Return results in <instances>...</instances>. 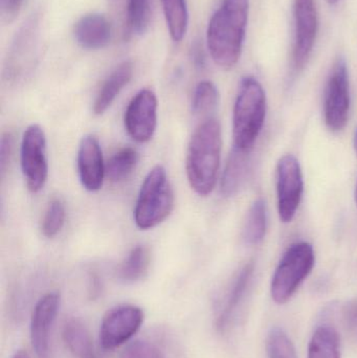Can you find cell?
I'll list each match as a JSON object with an SVG mask.
<instances>
[{
  "instance_id": "cell-1",
  "label": "cell",
  "mask_w": 357,
  "mask_h": 358,
  "mask_svg": "<svg viewBox=\"0 0 357 358\" xmlns=\"http://www.w3.org/2000/svg\"><path fill=\"white\" fill-rule=\"evenodd\" d=\"M249 0H224L214 13L207 29V43L214 63L220 69H232L242 52Z\"/></svg>"
},
{
  "instance_id": "cell-2",
  "label": "cell",
  "mask_w": 357,
  "mask_h": 358,
  "mask_svg": "<svg viewBox=\"0 0 357 358\" xmlns=\"http://www.w3.org/2000/svg\"><path fill=\"white\" fill-rule=\"evenodd\" d=\"M221 146V127L214 117L203 121L191 136L186 157L187 178L199 196L210 195L215 189Z\"/></svg>"
},
{
  "instance_id": "cell-3",
  "label": "cell",
  "mask_w": 357,
  "mask_h": 358,
  "mask_svg": "<svg viewBox=\"0 0 357 358\" xmlns=\"http://www.w3.org/2000/svg\"><path fill=\"white\" fill-rule=\"evenodd\" d=\"M266 117V96L260 82L243 78L233 111L234 147L251 151L259 138Z\"/></svg>"
},
{
  "instance_id": "cell-4",
  "label": "cell",
  "mask_w": 357,
  "mask_h": 358,
  "mask_svg": "<svg viewBox=\"0 0 357 358\" xmlns=\"http://www.w3.org/2000/svg\"><path fill=\"white\" fill-rule=\"evenodd\" d=\"M173 187L163 166H155L143 181L134 208L133 218L140 229H154L174 208Z\"/></svg>"
},
{
  "instance_id": "cell-5",
  "label": "cell",
  "mask_w": 357,
  "mask_h": 358,
  "mask_svg": "<svg viewBox=\"0 0 357 358\" xmlns=\"http://www.w3.org/2000/svg\"><path fill=\"white\" fill-rule=\"evenodd\" d=\"M316 263L314 248L308 242L291 245L279 262L270 284V294L277 304L291 300L298 288L310 275Z\"/></svg>"
},
{
  "instance_id": "cell-6",
  "label": "cell",
  "mask_w": 357,
  "mask_h": 358,
  "mask_svg": "<svg viewBox=\"0 0 357 358\" xmlns=\"http://www.w3.org/2000/svg\"><path fill=\"white\" fill-rule=\"evenodd\" d=\"M46 136L39 125L29 126L22 136L20 165L27 189L38 193L43 189L48 178L46 157Z\"/></svg>"
},
{
  "instance_id": "cell-7",
  "label": "cell",
  "mask_w": 357,
  "mask_h": 358,
  "mask_svg": "<svg viewBox=\"0 0 357 358\" xmlns=\"http://www.w3.org/2000/svg\"><path fill=\"white\" fill-rule=\"evenodd\" d=\"M349 111V76L346 61L341 58L333 66L325 90L324 119L328 129L342 131L347 125Z\"/></svg>"
},
{
  "instance_id": "cell-8",
  "label": "cell",
  "mask_w": 357,
  "mask_h": 358,
  "mask_svg": "<svg viewBox=\"0 0 357 358\" xmlns=\"http://www.w3.org/2000/svg\"><path fill=\"white\" fill-rule=\"evenodd\" d=\"M304 182L301 166L293 155L281 157L277 166L278 213L283 223L293 220L303 196Z\"/></svg>"
},
{
  "instance_id": "cell-9",
  "label": "cell",
  "mask_w": 357,
  "mask_h": 358,
  "mask_svg": "<svg viewBox=\"0 0 357 358\" xmlns=\"http://www.w3.org/2000/svg\"><path fill=\"white\" fill-rule=\"evenodd\" d=\"M144 313L134 305H119L110 309L103 317L100 328L101 346L113 350L131 340L142 327Z\"/></svg>"
},
{
  "instance_id": "cell-10",
  "label": "cell",
  "mask_w": 357,
  "mask_h": 358,
  "mask_svg": "<svg viewBox=\"0 0 357 358\" xmlns=\"http://www.w3.org/2000/svg\"><path fill=\"white\" fill-rule=\"evenodd\" d=\"M157 98L151 90H140L126 109L124 124L128 136L144 144L151 141L157 127Z\"/></svg>"
},
{
  "instance_id": "cell-11",
  "label": "cell",
  "mask_w": 357,
  "mask_h": 358,
  "mask_svg": "<svg viewBox=\"0 0 357 358\" xmlns=\"http://www.w3.org/2000/svg\"><path fill=\"white\" fill-rule=\"evenodd\" d=\"M295 43H293V63L297 71H301L307 64L316 43L318 35L319 19L314 0H295Z\"/></svg>"
},
{
  "instance_id": "cell-12",
  "label": "cell",
  "mask_w": 357,
  "mask_h": 358,
  "mask_svg": "<svg viewBox=\"0 0 357 358\" xmlns=\"http://www.w3.org/2000/svg\"><path fill=\"white\" fill-rule=\"evenodd\" d=\"M59 306H60V296L52 292V294H45L38 301L31 313V346L38 358H52L50 331L56 320Z\"/></svg>"
},
{
  "instance_id": "cell-13",
  "label": "cell",
  "mask_w": 357,
  "mask_h": 358,
  "mask_svg": "<svg viewBox=\"0 0 357 358\" xmlns=\"http://www.w3.org/2000/svg\"><path fill=\"white\" fill-rule=\"evenodd\" d=\"M78 174L84 189L89 192L101 189L106 176V164L103 159L102 149L96 136H84L78 149Z\"/></svg>"
},
{
  "instance_id": "cell-14",
  "label": "cell",
  "mask_w": 357,
  "mask_h": 358,
  "mask_svg": "<svg viewBox=\"0 0 357 358\" xmlns=\"http://www.w3.org/2000/svg\"><path fill=\"white\" fill-rule=\"evenodd\" d=\"M110 22L100 13H90L80 18L73 27L75 42L85 50H100L110 42Z\"/></svg>"
},
{
  "instance_id": "cell-15",
  "label": "cell",
  "mask_w": 357,
  "mask_h": 358,
  "mask_svg": "<svg viewBox=\"0 0 357 358\" xmlns=\"http://www.w3.org/2000/svg\"><path fill=\"white\" fill-rule=\"evenodd\" d=\"M254 268H255V265L253 262L247 263L237 273L236 277L233 280L232 284L224 296L221 310L216 320V326L219 331H224L228 327L237 309L240 306L241 302L249 289L252 278H253Z\"/></svg>"
},
{
  "instance_id": "cell-16",
  "label": "cell",
  "mask_w": 357,
  "mask_h": 358,
  "mask_svg": "<svg viewBox=\"0 0 357 358\" xmlns=\"http://www.w3.org/2000/svg\"><path fill=\"white\" fill-rule=\"evenodd\" d=\"M133 76V64L131 61H124L115 67L108 76L94 103V115H101L108 110L122 90L128 85Z\"/></svg>"
},
{
  "instance_id": "cell-17",
  "label": "cell",
  "mask_w": 357,
  "mask_h": 358,
  "mask_svg": "<svg viewBox=\"0 0 357 358\" xmlns=\"http://www.w3.org/2000/svg\"><path fill=\"white\" fill-rule=\"evenodd\" d=\"M251 151L240 150L233 146L228 163L222 174L221 194L224 197H233L238 193L247 180L251 168Z\"/></svg>"
},
{
  "instance_id": "cell-18",
  "label": "cell",
  "mask_w": 357,
  "mask_h": 358,
  "mask_svg": "<svg viewBox=\"0 0 357 358\" xmlns=\"http://www.w3.org/2000/svg\"><path fill=\"white\" fill-rule=\"evenodd\" d=\"M63 341L75 358H99L89 331L79 320L71 319L63 327Z\"/></svg>"
},
{
  "instance_id": "cell-19",
  "label": "cell",
  "mask_w": 357,
  "mask_h": 358,
  "mask_svg": "<svg viewBox=\"0 0 357 358\" xmlns=\"http://www.w3.org/2000/svg\"><path fill=\"white\" fill-rule=\"evenodd\" d=\"M150 250L140 244L134 246L119 269V278L125 283H136L148 273L150 266Z\"/></svg>"
},
{
  "instance_id": "cell-20",
  "label": "cell",
  "mask_w": 357,
  "mask_h": 358,
  "mask_svg": "<svg viewBox=\"0 0 357 358\" xmlns=\"http://www.w3.org/2000/svg\"><path fill=\"white\" fill-rule=\"evenodd\" d=\"M308 358H341L339 336L333 327L316 328L308 347Z\"/></svg>"
},
{
  "instance_id": "cell-21",
  "label": "cell",
  "mask_w": 357,
  "mask_h": 358,
  "mask_svg": "<svg viewBox=\"0 0 357 358\" xmlns=\"http://www.w3.org/2000/svg\"><path fill=\"white\" fill-rule=\"evenodd\" d=\"M166 23L173 41L180 42L186 36L189 13L186 0H161Z\"/></svg>"
},
{
  "instance_id": "cell-22",
  "label": "cell",
  "mask_w": 357,
  "mask_h": 358,
  "mask_svg": "<svg viewBox=\"0 0 357 358\" xmlns=\"http://www.w3.org/2000/svg\"><path fill=\"white\" fill-rule=\"evenodd\" d=\"M138 151L125 147L115 152L106 164V176L112 182L119 183L130 178L138 164Z\"/></svg>"
},
{
  "instance_id": "cell-23",
  "label": "cell",
  "mask_w": 357,
  "mask_h": 358,
  "mask_svg": "<svg viewBox=\"0 0 357 358\" xmlns=\"http://www.w3.org/2000/svg\"><path fill=\"white\" fill-rule=\"evenodd\" d=\"M268 214L265 202L262 198L255 200L247 213V220L243 227V239L247 243L255 245L262 242L265 237Z\"/></svg>"
},
{
  "instance_id": "cell-24",
  "label": "cell",
  "mask_w": 357,
  "mask_h": 358,
  "mask_svg": "<svg viewBox=\"0 0 357 358\" xmlns=\"http://www.w3.org/2000/svg\"><path fill=\"white\" fill-rule=\"evenodd\" d=\"M151 18V0H128L127 25L130 33L143 35Z\"/></svg>"
},
{
  "instance_id": "cell-25",
  "label": "cell",
  "mask_w": 357,
  "mask_h": 358,
  "mask_svg": "<svg viewBox=\"0 0 357 358\" xmlns=\"http://www.w3.org/2000/svg\"><path fill=\"white\" fill-rule=\"evenodd\" d=\"M219 103V92L211 81H201L195 88L192 111L197 115H207L215 110Z\"/></svg>"
},
{
  "instance_id": "cell-26",
  "label": "cell",
  "mask_w": 357,
  "mask_h": 358,
  "mask_svg": "<svg viewBox=\"0 0 357 358\" xmlns=\"http://www.w3.org/2000/svg\"><path fill=\"white\" fill-rule=\"evenodd\" d=\"M66 210L64 203L59 198H54L48 203L41 222V231L44 237L52 239L56 237L64 227Z\"/></svg>"
},
{
  "instance_id": "cell-27",
  "label": "cell",
  "mask_w": 357,
  "mask_h": 358,
  "mask_svg": "<svg viewBox=\"0 0 357 358\" xmlns=\"http://www.w3.org/2000/svg\"><path fill=\"white\" fill-rule=\"evenodd\" d=\"M268 358H298L295 345L286 332L281 328L270 330L266 340Z\"/></svg>"
},
{
  "instance_id": "cell-28",
  "label": "cell",
  "mask_w": 357,
  "mask_h": 358,
  "mask_svg": "<svg viewBox=\"0 0 357 358\" xmlns=\"http://www.w3.org/2000/svg\"><path fill=\"white\" fill-rule=\"evenodd\" d=\"M121 358H167L163 351L147 341L138 340L130 343L122 353Z\"/></svg>"
},
{
  "instance_id": "cell-29",
  "label": "cell",
  "mask_w": 357,
  "mask_h": 358,
  "mask_svg": "<svg viewBox=\"0 0 357 358\" xmlns=\"http://www.w3.org/2000/svg\"><path fill=\"white\" fill-rule=\"evenodd\" d=\"M24 0H0V14L4 23H10L16 19L22 8Z\"/></svg>"
},
{
  "instance_id": "cell-30",
  "label": "cell",
  "mask_w": 357,
  "mask_h": 358,
  "mask_svg": "<svg viewBox=\"0 0 357 358\" xmlns=\"http://www.w3.org/2000/svg\"><path fill=\"white\" fill-rule=\"evenodd\" d=\"M343 321L347 331L357 340V300L346 303L343 307Z\"/></svg>"
},
{
  "instance_id": "cell-31",
  "label": "cell",
  "mask_w": 357,
  "mask_h": 358,
  "mask_svg": "<svg viewBox=\"0 0 357 358\" xmlns=\"http://www.w3.org/2000/svg\"><path fill=\"white\" fill-rule=\"evenodd\" d=\"M12 152L13 136L12 134L6 132V134H2L1 142H0V170H1L2 176L10 164Z\"/></svg>"
},
{
  "instance_id": "cell-32",
  "label": "cell",
  "mask_w": 357,
  "mask_h": 358,
  "mask_svg": "<svg viewBox=\"0 0 357 358\" xmlns=\"http://www.w3.org/2000/svg\"><path fill=\"white\" fill-rule=\"evenodd\" d=\"M201 50V48L197 46V44L193 46V58H194L195 64L198 65V66L203 63V57H201V50Z\"/></svg>"
},
{
  "instance_id": "cell-33",
  "label": "cell",
  "mask_w": 357,
  "mask_h": 358,
  "mask_svg": "<svg viewBox=\"0 0 357 358\" xmlns=\"http://www.w3.org/2000/svg\"><path fill=\"white\" fill-rule=\"evenodd\" d=\"M13 358H31V357H29V355H27V352H25V351L19 350V351H17L16 353H15L14 357H13Z\"/></svg>"
},
{
  "instance_id": "cell-34",
  "label": "cell",
  "mask_w": 357,
  "mask_h": 358,
  "mask_svg": "<svg viewBox=\"0 0 357 358\" xmlns=\"http://www.w3.org/2000/svg\"><path fill=\"white\" fill-rule=\"evenodd\" d=\"M354 150H356V153L357 155V129H356V136H354Z\"/></svg>"
},
{
  "instance_id": "cell-35",
  "label": "cell",
  "mask_w": 357,
  "mask_h": 358,
  "mask_svg": "<svg viewBox=\"0 0 357 358\" xmlns=\"http://www.w3.org/2000/svg\"><path fill=\"white\" fill-rule=\"evenodd\" d=\"M326 1L328 2L329 4H335L337 3L340 0H326Z\"/></svg>"
},
{
  "instance_id": "cell-36",
  "label": "cell",
  "mask_w": 357,
  "mask_h": 358,
  "mask_svg": "<svg viewBox=\"0 0 357 358\" xmlns=\"http://www.w3.org/2000/svg\"><path fill=\"white\" fill-rule=\"evenodd\" d=\"M354 199H356V204L357 206V185H356V194H354Z\"/></svg>"
}]
</instances>
